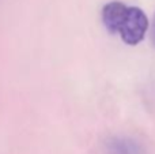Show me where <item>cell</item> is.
<instances>
[{"instance_id":"277c9868","label":"cell","mask_w":155,"mask_h":154,"mask_svg":"<svg viewBox=\"0 0 155 154\" xmlns=\"http://www.w3.org/2000/svg\"><path fill=\"white\" fill-rule=\"evenodd\" d=\"M151 42H153V45L155 48V15H154L153 25H151Z\"/></svg>"},{"instance_id":"6da1fadb","label":"cell","mask_w":155,"mask_h":154,"mask_svg":"<svg viewBox=\"0 0 155 154\" xmlns=\"http://www.w3.org/2000/svg\"><path fill=\"white\" fill-rule=\"evenodd\" d=\"M148 26H150V22L142 8L127 5L117 34L120 35L124 44L134 46L144 40Z\"/></svg>"},{"instance_id":"3957f363","label":"cell","mask_w":155,"mask_h":154,"mask_svg":"<svg viewBox=\"0 0 155 154\" xmlns=\"http://www.w3.org/2000/svg\"><path fill=\"white\" fill-rule=\"evenodd\" d=\"M107 150L110 154H142L136 143L123 138L112 139L107 143Z\"/></svg>"},{"instance_id":"7a4b0ae2","label":"cell","mask_w":155,"mask_h":154,"mask_svg":"<svg viewBox=\"0 0 155 154\" xmlns=\"http://www.w3.org/2000/svg\"><path fill=\"white\" fill-rule=\"evenodd\" d=\"M127 4L121 2H110L104 5L102 8V22L109 33L117 34L120 22L123 19V15L125 12Z\"/></svg>"}]
</instances>
